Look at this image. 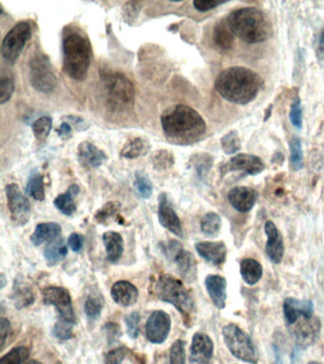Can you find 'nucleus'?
Wrapping results in <instances>:
<instances>
[{
  "label": "nucleus",
  "instance_id": "nucleus-53",
  "mask_svg": "<svg viewBox=\"0 0 324 364\" xmlns=\"http://www.w3.org/2000/svg\"><path fill=\"white\" fill-rule=\"evenodd\" d=\"M66 119L67 123H70L71 125H73L76 130L78 131H86L90 128L88 121L84 120L83 118L79 117V116L69 115L64 117Z\"/></svg>",
  "mask_w": 324,
  "mask_h": 364
},
{
  "label": "nucleus",
  "instance_id": "nucleus-52",
  "mask_svg": "<svg viewBox=\"0 0 324 364\" xmlns=\"http://www.w3.org/2000/svg\"><path fill=\"white\" fill-rule=\"evenodd\" d=\"M106 334L108 343H113L118 341L121 336L119 326L115 323H108L105 326Z\"/></svg>",
  "mask_w": 324,
  "mask_h": 364
},
{
  "label": "nucleus",
  "instance_id": "nucleus-37",
  "mask_svg": "<svg viewBox=\"0 0 324 364\" xmlns=\"http://www.w3.org/2000/svg\"><path fill=\"white\" fill-rule=\"evenodd\" d=\"M135 188L137 194L142 199H150L152 195L153 185L150 178L142 171L135 173Z\"/></svg>",
  "mask_w": 324,
  "mask_h": 364
},
{
  "label": "nucleus",
  "instance_id": "nucleus-10",
  "mask_svg": "<svg viewBox=\"0 0 324 364\" xmlns=\"http://www.w3.org/2000/svg\"><path fill=\"white\" fill-rule=\"evenodd\" d=\"M163 251L168 259L176 265L183 278L187 282L195 281L197 278V264L192 252L185 251L182 245L175 240H170L163 245Z\"/></svg>",
  "mask_w": 324,
  "mask_h": 364
},
{
  "label": "nucleus",
  "instance_id": "nucleus-20",
  "mask_svg": "<svg viewBox=\"0 0 324 364\" xmlns=\"http://www.w3.org/2000/svg\"><path fill=\"white\" fill-rule=\"evenodd\" d=\"M258 195L257 191L252 188L237 186L229 191L227 197L235 210L240 213H248L256 204Z\"/></svg>",
  "mask_w": 324,
  "mask_h": 364
},
{
  "label": "nucleus",
  "instance_id": "nucleus-6",
  "mask_svg": "<svg viewBox=\"0 0 324 364\" xmlns=\"http://www.w3.org/2000/svg\"><path fill=\"white\" fill-rule=\"evenodd\" d=\"M100 74L111 106L116 110H122L133 106L135 86L125 74L113 71H101Z\"/></svg>",
  "mask_w": 324,
  "mask_h": 364
},
{
  "label": "nucleus",
  "instance_id": "nucleus-4",
  "mask_svg": "<svg viewBox=\"0 0 324 364\" xmlns=\"http://www.w3.org/2000/svg\"><path fill=\"white\" fill-rule=\"evenodd\" d=\"M64 71L73 80L82 81L90 68L93 49L88 37L79 32H70L63 38Z\"/></svg>",
  "mask_w": 324,
  "mask_h": 364
},
{
  "label": "nucleus",
  "instance_id": "nucleus-18",
  "mask_svg": "<svg viewBox=\"0 0 324 364\" xmlns=\"http://www.w3.org/2000/svg\"><path fill=\"white\" fill-rule=\"evenodd\" d=\"M213 353L214 344L209 336L205 333H196L193 336L190 348V363L209 364Z\"/></svg>",
  "mask_w": 324,
  "mask_h": 364
},
{
  "label": "nucleus",
  "instance_id": "nucleus-49",
  "mask_svg": "<svg viewBox=\"0 0 324 364\" xmlns=\"http://www.w3.org/2000/svg\"><path fill=\"white\" fill-rule=\"evenodd\" d=\"M290 121L292 125L298 128V130H301L303 128V110H301L300 98H296L291 105Z\"/></svg>",
  "mask_w": 324,
  "mask_h": 364
},
{
  "label": "nucleus",
  "instance_id": "nucleus-46",
  "mask_svg": "<svg viewBox=\"0 0 324 364\" xmlns=\"http://www.w3.org/2000/svg\"><path fill=\"white\" fill-rule=\"evenodd\" d=\"M125 321L128 336L135 340L139 336L140 314L136 311L132 312L126 316Z\"/></svg>",
  "mask_w": 324,
  "mask_h": 364
},
{
  "label": "nucleus",
  "instance_id": "nucleus-47",
  "mask_svg": "<svg viewBox=\"0 0 324 364\" xmlns=\"http://www.w3.org/2000/svg\"><path fill=\"white\" fill-rule=\"evenodd\" d=\"M193 165H194L195 169L199 177H204L212 165V158L210 156L207 154L195 156L194 158H192Z\"/></svg>",
  "mask_w": 324,
  "mask_h": 364
},
{
  "label": "nucleus",
  "instance_id": "nucleus-1",
  "mask_svg": "<svg viewBox=\"0 0 324 364\" xmlns=\"http://www.w3.org/2000/svg\"><path fill=\"white\" fill-rule=\"evenodd\" d=\"M161 125L168 142L177 145L199 143L207 133V123L190 106H170L161 116Z\"/></svg>",
  "mask_w": 324,
  "mask_h": 364
},
{
  "label": "nucleus",
  "instance_id": "nucleus-35",
  "mask_svg": "<svg viewBox=\"0 0 324 364\" xmlns=\"http://www.w3.org/2000/svg\"><path fill=\"white\" fill-rule=\"evenodd\" d=\"M222 219L216 213H207L201 220V230L202 234L207 236H216L221 231Z\"/></svg>",
  "mask_w": 324,
  "mask_h": 364
},
{
  "label": "nucleus",
  "instance_id": "nucleus-28",
  "mask_svg": "<svg viewBox=\"0 0 324 364\" xmlns=\"http://www.w3.org/2000/svg\"><path fill=\"white\" fill-rule=\"evenodd\" d=\"M79 192H80V188H79L78 185H71L66 193L59 195L54 199V206L62 214L67 215V217H71L76 213V202H74V197L79 194Z\"/></svg>",
  "mask_w": 324,
  "mask_h": 364
},
{
  "label": "nucleus",
  "instance_id": "nucleus-5",
  "mask_svg": "<svg viewBox=\"0 0 324 364\" xmlns=\"http://www.w3.org/2000/svg\"><path fill=\"white\" fill-rule=\"evenodd\" d=\"M155 293L161 301L172 304L184 318L187 328H192L194 321V300L182 281L168 274H163L155 284Z\"/></svg>",
  "mask_w": 324,
  "mask_h": 364
},
{
  "label": "nucleus",
  "instance_id": "nucleus-7",
  "mask_svg": "<svg viewBox=\"0 0 324 364\" xmlns=\"http://www.w3.org/2000/svg\"><path fill=\"white\" fill-rule=\"evenodd\" d=\"M222 337L227 348L237 359L251 364L259 361L258 351L251 337L242 331L236 324H227L222 328Z\"/></svg>",
  "mask_w": 324,
  "mask_h": 364
},
{
  "label": "nucleus",
  "instance_id": "nucleus-38",
  "mask_svg": "<svg viewBox=\"0 0 324 364\" xmlns=\"http://www.w3.org/2000/svg\"><path fill=\"white\" fill-rule=\"evenodd\" d=\"M174 162L175 158L170 151L160 150L153 155V166H154V169L159 172L170 169L174 165Z\"/></svg>",
  "mask_w": 324,
  "mask_h": 364
},
{
  "label": "nucleus",
  "instance_id": "nucleus-24",
  "mask_svg": "<svg viewBox=\"0 0 324 364\" xmlns=\"http://www.w3.org/2000/svg\"><path fill=\"white\" fill-rule=\"evenodd\" d=\"M205 287L212 303L217 308H226L227 302V280L220 276H209L205 278Z\"/></svg>",
  "mask_w": 324,
  "mask_h": 364
},
{
  "label": "nucleus",
  "instance_id": "nucleus-57",
  "mask_svg": "<svg viewBox=\"0 0 324 364\" xmlns=\"http://www.w3.org/2000/svg\"><path fill=\"white\" fill-rule=\"evenodd\" d=\"M318 56L321 60H324V29L321 33L320 43H319Z\"/></svg>",
  "mask_w": 324,
  "mask_h": 364
},
{
  "label": "nucleus",
  "instance_id": "nucleus-22",
  "mask_svg": "<svg viewBox=\"0 0 324 364\" xmlns=\"http://www.w3.org/2000/svg\"><path fill=\"white\" fill-rule=\"evenodd\" d=\"M78 157L79 162L84 167L98 168L107 160V155L99 149L93 143L83 142L78 146Z\"/></svg>",
  "mask_w": 324,
  "mask_h": 364
},
{
  "label": "nucleus",
  "instance_id": "nucleus-2",
  "mask_svg": "<svg viewBox=\"0 0 324 364\" xmlns=\"http://www.w3.org/2000/svg\"><path fill=\"white\" fill-rule=\"evenodd\" d=\"M263 85L258 73L244 66L224 69L215 80V88L224 100L242 106L254 101Z\"/></svg>",
  "mask_w": 324,
  "mask_h": 364
},
{
  "label": "nucleus",
  "instance_id": "nucleus-60",
  "mask_svg": "<svg viewBox=\"0 0 324 364\" xmlns=\"http://www.w3.org/2000/svg\"><path fill=\"white\" fill-rule=\"evenodd\" d=\"M26 364H42V363H39V361H29V363Z\"/></svg>",
  "mask_w": 324,
  "mask_h": 364
},
{
  "label": "nucleus",
  "instance_id": "nucleus-61",
  "mask_svg": "<svg viewBox=\"0 0 324 364\" xmlns=\"http://www.w3.org/2000/svg\"><path fill=\"white\" fill-rule=\"evenodd\" d=\"M308 364H321L320 363H316V361H310Z\"/></svg>",
  "mask_w": 324,
  "mask_h": 364
},
{
  "label": "nucleus",
  "instance_id": "nucleus-25",
  "mask_svg": "<svg viewBox=\"0 0 324 364\" xmlns=\"http://www.w3.org/2000/svg\"><path fill=\"white\" fill-rule=\"evenodd\" d=\"M11 298L14 306L17 309L27 308V306L34 304V294L33 289L23 280H14Z\"/></svg>",
  "mask_w": 324,
  "mask_h": 364
},
{
  "label": "nucleus",
  "instance_id": "nucleus-39",
  "mask_svg": "<svg viewBox=\"0 0 324 364\" xmlns=\"http://www.w3.org/2000/svg\"><path fill=\"white\" fill-rule=\"evenodd\" d=\"M221 145L222 150L227 155L235 154L241 150V141L236 130L230 131L222 138Z\"/></svg>",
  "mask_w": 324,
  "mask_h": 364
},
{
  "label": "nucleus",
  "instance_id": "nucleus-50",
  "mask_svg": "<svg viewBox=\"0 0 324 364\" xmlns=\"http://www.w3.org/2000/svg\"><path fill=\"white\" fill-rule=\"evenodd\" d=\"M127 349L123 348H118L110 351L106 355L105 363L106 364H121L124 361V359L127 356Z\"/></svg>",
  "mask_w": 324,
  "mask_h": 364
},
{
  "label": "nucleus",
  "instance_id": "nucleus-55",
  "mask_svg": "<svg viewBox=\"0 0 324 364\" xmlns=\"http://www.w3.org/2000/svg\"><path fill=\"white\" fill-rule=\"evenodd\" d=\"M68 243L71 251L74 252H80L84 246V237L80 234L73 232L69 237Z\"/></svg>",
  "mask_w": 324,
  "mask_h": 364
},
{
  "label": "nucleus",
  "instance_id": "nucleus-48",
  "mask_svg": "<svg viewBox=\"0 0 324 364\" xmlns=\"http://www.w3.org/2000/svg\"><path fill=\"white\" fill-rule=\"evenodd\" d=\"M141 2L128 1L125 4L123 9V17L126 23L130 25L137 19L141 10Z\"/></svg>",
  "mask_w": 324,
  "mask_h": 364
},
{
  "label": "nucleus",
  "instance_id": "nucleus-17",
  "mask_svg": "<svg viewBox=\"0 0 324 364\" xmlns=\"http://www.w3.org/2000/svg\"><path fill=\"white\" fill-rule=\"evenodd\" d=\"M284 314L288 326L296 324L301 318H312L314 304L311 300L286 298L284 302Z\"/></svg>",
  "mask_w": 324,
  "mask_h": 364
},
{
  "label": "nucleus",
  "instance_id": "nucleus-34",
  "mask_svg": "<svg viewBox=\"0 0 324 364\" xmlns=\"http://www.w3.org/2000/svg\"><path fill=\"white\" fill-rule=\"evenodd\" d=\"M121 204L117 202H111L106 203L100 210H97L95 215V219L99 224L108 225L113 220L118 219Z\"/></svg>",
  "mask_w": 324,
  "mask_h": 364
},
{
  "label": "nucleus",
  "instance_id": "nucleus-56",
  "mask_svg": "<svg viewBox=\"0 0 324 364\" xmlns=\"http://www.w3.org/2000/svg\"><path fill=\"white\" fill-rule=\"evenodd\" d=\"M59 137L63 138V140H69L73 136V130H71V125L67 121H63L61 125L59 126L58 130H56Z\"/></svg>",
  "mask_w": 324,
  "mask_h": 364
},
{
  "label": "nucleus",
  "instance_id": "nucleus-9",
  "mask_svg": "<svg viewBox=\"0 0 324 364\" xmlns=\"http://www.w3.org/2000/svg\"><path fill=\"white\" fill-rule=\"evenodd\" d=\"M32 37L31 25L27 21L19 22L5 36L1 45L2 57L10 65H14Z\"/></svg>",
  "mask_w": 324,
  "mask_h": 364
},
{
  "label": "nucleus",
  "instance_id": "nucleus-54",
  "mask_svg": "<svg viewBox=\"0 0 324 364\" xmlns=\"http://www.w3.org/2000/svg\"><path fill=\"white\" fill-rule=\"evenodd\" d=\"M11 323H10L8 319L1 318V320H0V341H1V346L0 348L1 349L4 348L9 334L11 333Z\"/></svg>",
  "mask_w": 324,
  "mask_h": 364
},
{
  "label": "nucleus",
  "instance_id": "nucleus-13",
  "mask_svg": "<svg viewBox=\"0 0 324 364\" xmlns=\"http://www.w3.org/2000/svg\"><path fill=\"white\" fill-rule=\"evenodd\" d=\"M292 335L295 338L297 345L306 348L318 341L321 330V324L319 318H301L296 324L289 326Z\"/></svg>",
  "mask_w": 324,
  "mask_h": 364
},
{
  "label": "nucleus",
  "instance_id": "nucleus-58",
  "mask_svg": "<svg viewBox=\"0 0 324 364\" xmlns=\"http://www.w3.org/2000/svg\"><path fill=\"white\" fill-rule=\"evenodd\" d=\"M0 281H1V289H3L5 287V284H6V279H5L4 274H1V277H0Z\"/></svg>",
  "mask_w": 324,
  "mask_h": 364
},
{
  "label": "nucleus",
  "instance_id": "nucleus-36",
  "mask_svg": "<svg viewBox=\"0 0 324 364\" xmlns=\"http://www.w3.org/2000/svg\"><path fill=\"white\" fill-rule=\"evenodd\" d=\"M51 128H53V120L49 116H42L34 121L32 128L37 142H45L51 133Z\"/></svg>",
  "mask_w": 324,
  "mask_h": 364
},
{
  "label": "nucleus",
  "instance_id": "nucleus-44",
  "mask_svg": "<svg viewBox=\"0 0 324 364\" xmlns=\"http://www.w3.org/2000/svg\"><path fill=\"white\" fill-rule=\"evenodd\" d=\"M74 324L59 319L54 324L53 329L54 336L59 341H68L73 338Z\"/></svg>",
  "mask_w": 324,
  "mask_h": 364
},
{
  "label": "nucleus",
  "instance_id": "nucleus-8",
  "mask_svg": "<svg viewBox=\"0 0 324 364\" xmlns=\"http://www.w3.org/2000/svg\"><path fill=\"white\" fill-rule=\"evenodd\" d=\"M29 77L31 85L41 93H51L58 86L51 60L43 53H34L29 62Z\"/></svg>",
  "mask_w": 324,
  "mask_h": 364
},
{
  "label": "nucleus",
  "instance_id": "nucleus-14",
  "mask_svg": "<svg viewBox=\"0 0 324 364\" xmlns=\"http://www.w3.org/2000/svg\"><path fill=\"white\" fill-rule=\"evenodd\" d=\"M172 328V319L167 312L157 311L150 316L146 324V336L150 343L161 344L167 340Z\"/></svg>",
  "mask_w": 324,
  "mask_h": 364
},
{
  "label": "nucleus",
  "instance_id": "nucleus-21",
  "mask_svg": "<svg viewBox=\"0 0 324 364\" xmlns=\"http://www.w3.org/2000/svg\"><path fill=\"white\" fill-rule=\"evenodd\" d=\"M198 254L214 266H221L226 262L227 250L226 244L219 242H198L195 245Z\"/></svg>",
  "mask_w": 324,
  "mask_h": 364
},
{
  "label": "nucleus",
  "instance_id": "nucleus-26",
  "mask_svg": "<svg viewBox=\"0 0 324 364\" xmlns=\"http://www.w3.org/2000/svg\"><path fill=\"white\" fill-rule=\"evenodd\" d=\"M62 232L60 225L54 222L40 223L37 225L34 234H32L31 241L34 246H40L44 242H51L58 239Z\"/></svg>",
  "mask_w": 324,
  "mask_h": 364
},
{
  "label": "nucleus",
  "instance_id": "nucleus-27",
  "mask_svg": "<svg viewBox=\"0 0 324 364\" xmlns=\"http://www.w3.org/2000/svg\"><path fill=\"white\" fill-rule=\"evenodd\" d=\"M103 242L108 261L117 263L124 252V240L122 235L116 232H107L103 234Z\"/></svg>",
  "mask_w": 324,
  "mask_h": 364
},
{
  "label": "nucleus",
  "instance_id": "nucleus-43",
  "mask_svg": "<svg viewBox=\"0 0 324 364\" xmlns=\"http://www.w3.org/2000/svg\"><path fill=\"white\" fill-rule=\"evenodd\" d=\"M103 301L101 297L89 296L85 302V313L91 320H97L103 309Z\"/></svg>",
  "mask_w": 324,
  "mask_h": 364
},
{
  "label": "nucleus",
  "instance_id": "nucleus-45",
  "mask_svg": "<svg viewBox=\"0 0 324 364\" xmlns=\"http://www.w3.org/2000/svg\"><path fill=\"white\" fill-rule=\"evenodd\" d=\"M170 364H185V341L177 340L170 348Z\"/></svg>",
  "mask_w": 324,
  "mask_h": 364
},
{
  "label": "nucleus",
  "instance_id": "nucleus-11",
  "mask_svg": "<svg viewBox=\"0 0 324 364\" xmlns=\"http://www.w3.org/2000/svg\"><path fill=\"white\" fill-rule=\"evenodd\" d=\"M7 202L11 220L16 226H24L31 219V204L28 199L22 194L19 185L16 183H10L5 187Z\"/></svg>",
  "mask_w": 324,
  "mask_h": 364
},
{
  "label": "nucleus",
  "instance_id": "nucleus-30",
  "mask_svg": "<svg viewBox=\"0 0 324 364\" xmlns=\"http://www.w3.org/2000/svg\"><path fill=\"white\" fill-rule=\"evenodd\" d=\"M68 254V247L65 241L61 237L51 240L48 243L44 251V257H45L47 263L49 266H54L62 261Z\"/></svg>",
  "mask_w": 324,
  "mask_h": 364
},
{
  "label": "nucleus",
  "instance_id": "nucleus-51",
  "mask_svg": "<svg viewBox=\"0 0 324 364\" xmlns=\"http://www.w3.org/2000/svg\"><path fill=\"white\" fill-rule=\"evenodd\" d=\"M221 4L222 2L215 1V0H195L193 2V6L195 7V9L202 12L210 11V10L215 9Z\"/></svg>",
  "mask_w": 324,
  "mask_h": 364
},
{
  "label": "nucleus",
  "instance_id": "nucleus-23",
  "mask_svg": "<svg viewBox=\"0 0 324 364\" xmlns=\"http://www.w3.org/2000/svg\"><path fill=\"white\" fill-rule=\"evenodd\" d=\"M111 293L113 301L124 308L133 306L139 296L137 287L128 281L116 282L111 287Z\"/></svg>",
  "mask_w": 324,
  "mask_h": 364
},
{
  "label": "nucleus",
  "instance_id": "nucleus-32",
  "mask_svg": "<svg viewBox=\"0 0 324 364\" xmlns=\"http://www.w3.org/2000/svg\"><path fill=\"white\" fill-rule=\"evenodd\" d=\"M215 44L222 49H229L234 42V34L230 31L227 21L219 22L213 32Z\"/></svg>",
  "mask_w": 324,
  "mask_h": 364
},
{
  "label": "nucleus",
  "instance_id": "nucleus-31",
  "mask_svg": "<svg viewBox=\"0 0 324 364\" xmlns=\"http://www.w3.org/2000/svg\"><path fill=\"white\" fill-rule=\"evenodd\" d=\"M148 151H150V143L145 138L140 137L133 138L124 145L122 150H121L120 156L121 157L132 160V158H137L147 155Z\"/></svg>",
  "mask_w": 324,
  "mask_h": 364
},
{
  "label": "nucleus",
  "instance_id": "nucleus-16",
  "mask_svg": "<svg viewBox=\"0 0 324 364\" xmlns=\"http://www.w3.org/2000/svg\"><path fill=\"white\" fill-rule=\"evenodd\" d=\"M264 163L261 158L251 154H240L232 158L224 167H222V174L234 171H241L244 174L256 175L264 170Z\"/></svg>",
  "mask_w": 324,
  "mask_h": 364
},
{
  "label": "nucleus",
  "instance_id": "nucleus-3",
  "mask_svg": "<svg viewBox=\"0 0 324 364\" xmlns=\"http://www.w3.org/2000/svg\"><path fill=\"white\" fill-rule=\"evenodd\" d=\"M227 23L234 36L247 44L268 40L272 36L271 22L261 10L247 7L232 12Z\"/></svg>",
  "mask_w": 324,
  "mask_h": 364
},
{
  "label": "nucleus",
  "instance_id": "nucleus-15",
  "mask_svg": "<svg viewBox=\"0 0 324 364\" xmlns=\"http://www.w3.org/2000/svg\"><path fill=\"white\" fill-rule=\"evenodd\" d=\"M158 202H159L158 204V219H159L160 224L172 234L183 239L184 231H183L182 223H181L179 217L175 212L170 199H167L165 193H162L159 195Z\"/></svg>",
  "mask_w": 324,
  "mask_h": 364
},
{
  "label": "nucleus",
  "instance_id": "nucleus-40",
  "mask_svg": "<svg viewBox=\"0 0 324 364\" xmlns=\"http://www.w3.org/2000/svg\"><path fill=\"white\" fill-rule=\"evenodd\" d=\"M29 349L24 346L12 349L8 354L2 356L0 364H23L28 360Z\"/></svg>",
  "mask_w": 324,
  "mask_h": 364
},
{
  "label": "nucleus",
  "instance_id": "nucleus-33",
  "mask_svg": "<svg viewBox=\"0 0 324 364\" xmlns=\"http://www.w3.org/2000/svg\"><path fill=\"white\" fill-rule=\"evenodd\" d=\"M27 195L38 202L45 199V185H44L43 175L39 173H34L30 177L26 186Z\"/></svg>",
  "mask_w": 324,
  "mask_h": 364
},
{
  "label": "nucleus",
  "instance_id": "nucleus-59",
  "mask_svg": "<svg viewBox=\"0 0 324 364\" xmlns=\"http://www.w3.org/2000/svg\"><path fill=\"white\" fill-rule=\"evenodd\" d=\"M275 364H283V361H281V356H279V354H276Z\"/></svg>",
  "mask_w": 324,
  "mask_h": 364
},
{
  "label": "nucleus",
  "instance_id": "nucleus-19",
  "mask_svg": "<svg viewBox=\"0 0 324 364\" xmlns=\"http://www.w3.org/2000/svg\"><path fill=\"white\" fill-rule=\"evenodd\" d=\"M264 232L267 236L266 252L267 257L274 264H279L283 261L284 245L283 236L278 228L272 221H267L264 226Z\"/></svg>",
  "mask_w": 324,
  "mask_h": 364
},
{
  "label": "nucleus",
  "instance_id": "nucleus-29",
  "mask_svg": "<svg viewBox=\"0 0 324 364\" xmlns=\"http://www.w3.org/2000/svg\"><path fill=\"white\" fill-rule=\"evenodd\" d=\"M240 272L244 281L247 284L258 283L263 276V267L257 260L252 258L242 259L240 265Z\"/></svg>",
  "mask_w": 324,
  "mask_h": 364
},
{
  "label": "nucleus",
  "instance_id": "nucleus-42",
  "mask_svg": "<svg viewBox=\"0 0 324 364\" xmlns=\"http://www.w3.org/2000/svg\"><path fill=\"white\" fill-rule=\"evenodd\" d=\"M290 162L295 170H300L303 167V147L298 137L292 138L290 142Z\"/></svg>",
  "mask_w": 324,
  "mask_h": 364
},
{
  "label": "nucleus",
  "instance_id": "nucleus-12",
  "mask_svg": "<svg viewBox=\"0 0 324 364\" xmlns=\"http://www.w3.org/2000/svg\"><path fill=\"white\" fill-rule=\"evenodd\" d=\"M43 302L46 306H54L59 314V319L76 324L73 301L70 292L61 287H49L43 291Z\"/></svg>",
  "mask_w": 324,
  "mask_h": 364
},
{
  "label": "nucleus",
  "instance_id": "nucleus-41",
  "mask_svg": "<svg viewBox=\"0 0 324 364\" xmlns=\"http://www.w3.org/2000/svg\"><path fill=\"white\" fill-rule=\"evenodd\" d=\"M14 93V79L11 74L2 73L0 80V104L11 100L12 94Z\"/></svg>",
  "mask_w": 324,
  "mask_h": 364
}]
</instances>
